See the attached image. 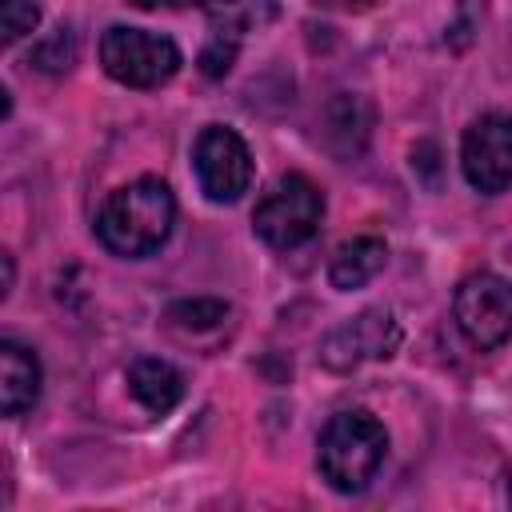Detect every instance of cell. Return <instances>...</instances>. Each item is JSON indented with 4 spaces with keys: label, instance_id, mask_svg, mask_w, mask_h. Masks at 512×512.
Returning <instances> with one entry per match:
<instances>
[{
    "label": "cell",
    "instance_id": "ba28073f",
    "mask_svg": "<svg viewBox=\"0 0 512 512\" xmlns=\"http://www.w3.org/2000/svg\"><path fill=\"white\" fill-rule=\"evenodd\" d=\"M396 348H400L396 316L388 308H364L320 340V364L332 372H352L368 360H388Z\"/></svg>",
    "mask_w": 512,
    "mask_h": 512
},
{
    "label": "cell",
    "instance_id": "3957f363",
    "mask_svg": "<svg viewBox=\"0 0 512 512\" xmlns=\"http://www.w3.org/2000/svg\"><path fill=\"white\" fill-rule=\"evenodd\" d=\"M320 216H324V196L320 188L304 176V172H284L268 192L264 200L256 204L252 212V232L268 244V248H300L304 240L316 236L320 228Z\"/></svg>",
    "mask_w": 512,
    "mask_h": 512
},
{
    "label": "cell",
    "instance_id": "5b68a950",
    "mask_svg": "<svg viewBox=\"0 0 512 512\" xmlns=\"http://www.w3.org/2000/svg\"><path fill=\"white\" fill-rule=\"evenodd\" d=\"M452 316L476 352H492L512 336V280L476 272L456 288Z\"/></svg>",
    "mask_w": 512,
    "mask_h": 512
},
{
    "label": "cell",
    "instance_id": "d6986e66",
    "mask_svg": "<svg viewBox=\"0 0 512 512\" xmlns=\"http://www.w3.org/2000/svg\"><path fill=\"white\" fill-rule=\"evenodd\" d=\"M316 4H324V8H344V12H364L372 0H316Z\"/></svg>",
    "mask_w": 512,
    "mask_h": 512
},
{
    "label": "cell",
    "instance_id": "8992f818",
    "mask_svg": "<svg viewBox=\"0 0 512 512\" xmlns=\"http://www.w3.org/2000/svg\"><path fill=\"white\" fill-rule=\"evenodd\" d=\"M192 168H196L200 192L212 204H236L252 184V152L240 140V132L224 124L200 128L192 144Z\"/></svg>",
    "mask_w": 512,
    "mask_h": 512
},
{
    "label": "cell",
    "instance_id": "277c9868",
    "mask_svg": "<svg viewBox=\"0 0 512 512\" xmlns=\"http://www.w3.org/2000/svg\"><path fill=\"white\" fill-rule=\"evenodd\" d=\"M100 64L116 84L128 88H160L176 76L180 68V48L160 36V32H144V28H124L112 24L100 36Z\"/></svg>",
    "mask_w": 512,
    "mask_h": 512
},
{
    "label": "cell",
    "instance_id": "ffe728a7",
    "mask_svg": "<svg viewBox=\"0 0 512 512\" xmlns=\"http://www.w3.org/2000/svg\"><path fill=\"white\" fill-rule=\"evenodd\" d=\"M12 292V256H4V296Z\"/></svg>",
    "mask_w": 512,
    "mask_h": 512
},
{
    "label": "cell",
    "instance_id": "e0dca14e",
    "mask_svg": "<svg viewBox=\"0 0 512 512\" xmlns=\"http://www.w3.org/2000/svg\"><path fill=\"white\" fill-rule=\"evenodd\" d=\"M128 4H136V8H204V12H212V16H228V12H244V16H252V0H128Z\"/></svg>",
    "mask_w": 512,
    "mask_h": 512
},
{
    "label": "cell",
    "instance_id": "ac0fdd59",
    "mask_svg": "<svg viewBox=\"0 0 512 512\" xmlns=\"http://www.w3.org/2000/svg\"><path fill=\"white\" fill-rule=\"evenodd\" d=\"M436 156H440L436 144H416V152H412V168H424V172H428V176H424L428 188H436Z\"/></svg>",
    "mask_w": 512,
    "mask_h": 512
},
{
    "label": "cell",
    "instance_id": "44dd1931",
    "mask_svg": "<svg viewBox=\"0 0 512 512\" xmlns=\"http://www.w3.org/2000/svg\"><path fill=\"white\" fill-rule=\"evenodd\" d=\"M508 504H512V472H508Z\"/></svg>",
    "mask_w": 512,
    "mask_h": 512
},
{
    "label": "cell",
    "instance_id": "9c48e42d",
    "mask_svg": "<svg viewBox=\"0 0 512 512\" xmlns=\"http://www.w3.org/2000/svg\"><path fill=\"white\" fill-rule=\"evenodd\" d=\"M372 104L364 96H352V92H340L328 108H324V144L340 156V160H352L368 148V136H372Z\"/></svg>",
    "mask_w": 512,
    "mask_h": 512
},
{
    "label": "cell",
    "instance_id": "5bb4252c",
    "mask_svg": "<svg viewBox=\"0 0 512 512\" xmlns=\"http://www.w3.org/2000/svg\"><path fill=\"white\" fill-rule=\"evenodd\" d=\"M228 304L224 300H212V296H196V300H176L164 320L172 328H184V332H208V328H220L228 320Z\"/></svg>",
    "mask_w": 512,
    "mask_h": 512
},
{
    "label": "cell",
    "instance_id": "2e32d148",
    "mask_svg": "<svg viewBox=\"0 0 512 512\" xmlns=\"http://www.w3.org/2000/svg\"><path fill=\"white\" fill-rule=\"evenodd\" d=\"M0 16H4V44L8 48L40 24V8L32 0H0Z\"/></svg>",
    "mask_w": 512,
    "mask_h": 512
},
{
    "label": "cell",
    "instance_id": "52a82bcc",
    "mask_svg": "<svg viewBox=\"0 0 512 512\" xmlns=\"http://www.w3.org/2000/svg\"><path fill=\"white\" fill-rule=\"evenodd\" d=\"M460 168L464 180L484 196L512 188V112H484L464 128Z\"/></svg>",
    "mask_w": 512,
    "mask_h": 512
},
{
    "label": "cell",
    "instance_id": "9a60e30c",
    "mask_svg": "<svg viewBox=\"0 0 512 512\" xmlns=\"http://www.w3.org/2000/svg\"><path fill=\"white\" fill-rule=\"evenodd\" d=\"M72 60H76V36H72L68 24L52 28V32L32 48V64H36L40 72H68Z\"/></svg>",
    "mask_w": 512,
    "mask_h": 512
},
{
    "label": "cell",
    "instance_id": "30bf717a",
    "mask_svg": "<svg viewBox=\"0 0 512 512\" xmlns=\"http://www.w3.org/2000/svg\"><path fill=\"white\" fill-rule=\"evenodd\" d=\"M40 400V360L16 340L0 344V408L4 416H20Z\"/></svg>",
    "mask_w": 512,
    "mask_h": 512
},
{
    "label": "cell",
    "instance_id": "6da1fadb",
    "mask_svg": "<svg viewBox=\"0 0 512 512\" xmlns=\"http://www.w3.org/2000/svg\"><path fill=\"white\" fill-rule=\"evenodd\" d=\"M176 220V200L172 188L156 176H140L124 188H116L104 208L96 212V240L112 252V256H152Z\"/></svg>",
    "mask_w": 512,
    "mask_h": 512
},
{
    "label": "cell",
    "instance_id": "8fae6325",
    "mask_svg": "<svg viewBox=\"0 0 512 512\" xmlns=\"http://www.w3.org/2000/svg\"><path fill=\"white\" fill-rule=\"evenodd\" d=\"M128 388H132V396H136L148 412L164 416V412H172V408L180 404V396H184V376H180L168 360H160V356H140V360L128 364Z\"/></svg>",
    "mask_w": 512,
    "mask_h": 512
},
{
    "label": "cell",
    "instance_id": "4fadbf2b",
    "mask_svg": "<svg viewBox=\"0 0 512 512\" xmlns=\"http://www.w3.org/2000/svg\"><path fill=\"white\" fill-rule=\"evenodd\" d=\"M248 20H252V16H244V12L212 16V32H208V44H204V52H200V72H204L208 80H220V76L232 68Z\"/></svg>",
    "mask_w": 512,
    "mask_h": 512
},
{
    "label": "cell",
    "instance_id": "7c38bea8",
    "mask_svg": "<svg viewBox=\"0 0 512 512\" xmlns=\"http://www.w3.org/2000/svg\"><path fill=\"white\" fill-rule=\"evenodd\" d=\"M384 260H388V248H384L380 236H356V240L336 248L332 264H328V280H332L336 292H356L368 280H376Z\"/></svg>",
    "mask_w": 512,
    "mask_h": 512
},
{
    "label": "cell",
    "instance_id": "7a4b0ae2",
    "mask_svg": "<svg viewBox=\"0 0 512 512\" xmlns=\"http://www.w3.org/2000/svg\"><path fill=\"white\" fill-rule=\"evenodd\" d=\"M384 452H388V432L376 416L368 412H336L324 428H320V440H316V468L320 476L344 492V496H356L372 484V476L380 472L384 464Z\"/></svg>",
    "mask_w": 512,
    "mask_h": 512
}]
</instances>
